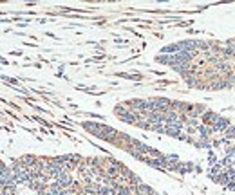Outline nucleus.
Segmentation results:
<instances>
[{"label": "nucleus", "instance_id": "obj_1", "mask_svg": "<svg viewBox=\"0 0 235 195\" xmlns=\"http://www.w3.org/2000/svg\"><path fill=\"white\" fill-rule=\"evenodd\" d=\"M228 125H230V121H228V119H224V117H217L215 123L212 125V132H214V130H217V132L226 130V128H228Z\"/></svg>", "mask_w": 235, "mask_h": 195}]
</instances>
